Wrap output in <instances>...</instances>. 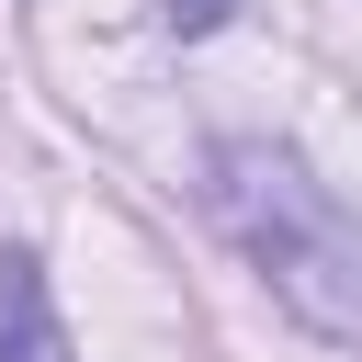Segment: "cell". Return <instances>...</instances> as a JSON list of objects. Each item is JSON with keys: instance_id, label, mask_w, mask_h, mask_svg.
Returning a JSON list of instances; mask_svg holds the SVG:
<instances>
[{"instance_id": "cell-1", "label": "cell", "mask_w": 362, "mask_h": 362, "mask_svg": "<svg viewBox=\"0 0 362 362\" xmlns=\"http://www.w3.org/2000/svg\"><path fill=\"white\" fill-rule=\"evenodd\" d=\"M204 170H215L204 204H215V226L249 249V272H260L317 339H362V238L339 226V204H328L283 147H260V136H226Z\"/></svg>"}, {"instance_id": "cell-2", "label": "cell", "mask_w": 362, "mask_h": 362, "mask_svg": "<svg viewBox=\"0 0 362 362\" xmlns=\"http://www.w3.org/2000/svg\"><path fill=\"white\" fill-rule=\"evenodd\" d=\"M0 362H79L68 328H57V294H45L34 249H0Z\"/></svg>"}, {"instance_id": "cell-3", "label": "cell", "mask_w": 362, "mask_h": 362, "mask_svg": "<svg viewBox=\"0 0 362 362\" xmlns=\"http://www.w3.org/2000/svg\"><path fill=\"white\" fill-rule=\"evenodd\" d=\"M158 23L170 34H215V23H238V0H158Z\"/></svg>"}]
</instances>
